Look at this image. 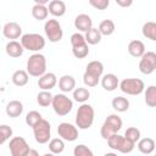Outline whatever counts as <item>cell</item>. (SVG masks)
<instances>
[{
	"label": "cell",
	"mask_w": 156,
	"mask_h": 156,
	"mask_svg": "<svg viewBox=\"0 0 156 156\" xmlns=\"http://www.w3.org/2000/svg\"><path fill=\"white\" fill-rule=\"evenodd\" d=\"M84 39H85L88 45H96V44H99L101 41V34L98 30V28L91 27L88 32H85Z\"/></svg>",
	"instance_id": "28"
},
{
	"label": "cell",
	"mask_w": 156,
	"mask_h": 156,
	"mask_svg": "<svg viewBox=\"0 0 156 156\" xmlns=\"http://www.w3.org/2000/svg\"><path fill=\"white\" fill-rule=\"evenodd\" d=\"M44 32L50 43H58L63 37V30L60 22L55 18L46 20L44 23Z\"/></svg>",
	"instance_id": "10"
},
{
	"label": "cell",
	"mask_w": 156,
	"mask_h": 156,
	"mask_svg": "<svg viewBox=\"0 0 156 156\" xmlns=\"http://www.w3.org/2000/svg\"><path fill=\"white\" fill-rule=\"evenodd\" d=\"M49 150L51 154L57 155L65 150V141L60 138H54L49 141Z\"/></svg>",
	"instance_id": "34"
},
{
	"label": "cell",
	"mask_w": 156,
	"mask_h": 156,
	"mask_svg": "<svg viewBox=\"0 0 156 156\" xmlns=\"http://www.w3.org/2000/svg\"><path fill=\"white\" fill-rule=\"evenodd\" d=\"M156 69V54L154 51H145L139 61V71L143 74H151Z\"/></svg>",
	"instance_id": "13"
},
{
	"label": "cell",
	"mask_w": 156,
	"mask_h": 156,
	"mask_svg": "<svg viewBox=\"0 0 156 156\" xmlns=\"http://www.w3.org/2000/svg\"><path fill=\"white\" fill-rule=\"evenodd\" d=\"M48 11L54 17H61L66 13V4L62 0H52L49 2Z\"/></svg>",
	"instance_id": "21"
},
{
	"label": "cell",
	"mask_w": 156,
	"mask_h": 156,
	"mask_svg": "<svg viewBox=\"0 0 156 156\" xmlns=\"http://www.w3.org/2000/svg\"><path fill=\"white\" fill-rule=\"evenodd\" d=\"M5 111H6V115L11 118L20 117L23 112V104L20 100H11L7 102Z\"/></svg>",
	"instance_id": "19"
},
{
	"label": "cell",
	"mask_w": 156,
	"mask_h": 156,
	"mask_svg": "<svg viewBox=\"0 0 156 156\" xmlns=\"http://www.w3.org/2000/svg\"><path fill=\"white\" fill-rule=\"evenodd\" d=\"M128 52L133 57H141L145 54V45L141 40L134 39L128 44Z\"/></svg>",
	"instance_id": "22"
},
{
	"label": "cell",
	"mask_w": 156,
	"mask_h": 156,
	"mask_svg": "<svg viewBox=\"0 0 156 156\" xmlns=\"http://www.w3.org/2000/svg\"><path fill=\"white\" fill-rule=\"evenodd\" d=\"M51 106L57 116H66L73 108V101L65 94H56L52 96Z\"/></svg>",
	"instance_id": "7"
},
{
	"label": "cell",
	"mask_w": 156,
	"mask_h": 156,
	"mask_svg": "<svg viewBox=\"0 0 156 156\" xmlns=\"http://www.w3.org/2000/svg\"><path fill=\"white\" fill-rule=\"evenodd\" d=\"M11 79H12V83L16 87H24L28 83V80H29V76H28L27 71H24V69H17V71L13 72Z\"/></svg>",
	"instance_id": "25"
},
{
	"label": "cell",
	"mask_w": 156,
	"mask_h": 156,
	"mask_svg": "<svg viewBox=\"0 0 156 156\" xmlns=\"http://www.w3.org/2000/svg\"><path fill=\"white\" fill-rule=\"evenodd\" d=\"M58 88L62 93L73 91L76 89V79L69 74H65L58 79Z\"/></svg>",
	"instance_id": "23"
},
{
	"label": "cell",
	"mask_w": 156,
	"mask_h": 156,
	"mask_svg": "<svg viewBox=\"0 0 156 156\" xmlns=\"http://www.w3.org/2000/svg\"><path fill=\"white\" fill-rule=\"evenodd\" d=\"M52 94L50 91H46V90H41L40 93H38L37 95V102L39 106L41 107H48L49 105H51L52 102Z\"/></svg>",
	"instance_id": "33"
},
{
	"label": "cell",
	"mask_w": 156,
	"mask_h": 156,
	"mask_svg": "<svg viewBox=\"0 0 156 156\" xmlns=\"http://www.w3.org/2000/svg\"><path fill=\"white\" fill-rule=\"evenodd\" d=\"M1 30H2V28H1V26H0V32H1Z\"/></svg>",
	"instance_id": "45"
},
{
	"label": "cell",
	"mask_w": 156,
	"mask_h": 156,
	"mask_svg": "<svg viewBox=\"0 0 156 156\" xmlns=\"http://www.w3.org/2000/svg\"><path fill=\"white\" fill-rule=\"evenodd\" d=\"M104 156H117V154H115V152H106Z\"/></svg>",
	"instance_id": "43"
},
{
	"label": "cell",
	"mask_w": 156,
	"mask_h": 156,
	"mask_svg": "<svg viewBox=\"0 0 156 156\" xmlns=\"http://www.w3.org/2000/svg\"><path fill=\"white\" fill-rule=\"evenodd\" d=\"M48 15H49V11H48V7L46 6L34 4V6L32 7V16L37 21H44V20H46L48 18Z\"/></svg>",
	"instance_id": "31"
},
{
	"label": "cell",
	"mask_w": 156,
	"mask_h": 156,
	"mask_svg": "<svg viewBox=\"0 0 156 156\" xmlns=\"http://www.w3.org/2000/svg\"><path fill=\"white\" fill-rule=\"evenodd\" d=\"M43 156H55L54 154H51V152H46V154H44Z\"/></svg>",
	"instance_id": "44"
},
{
	"label": "cell",
	"mask_w": 156,
	"mask_h": 156,
	"mask_svg": "<svg viewBox=\"0 0 156 156\" xmlns=\"http://www.w3.org/2000/svg\"><path fill=\"white\" fill-rule=\"evenodd\" d=\"M112 107L117 112H126L129 108V100L123 96H116L112 100Z\"/></svg>",
	"instance_id": "29"
},
{
	"label": "cell",
	"mask_w": 156,
	"mask_h": 156,
	"mask_svg": "<svg viewBox=\"0 0 156 156\" xmlns=\"http://www.w3.org/2000/svg\"><path fill=\"white\" fill-rule=\"evenodd\" d=\"M122 124H123V122L118 115H115V113L108 115L101 126V129H100L101 136L105 140H107L111 135L117 134V132L122 128Z\"/></svg>",
	"instance_id": "5"
},
{
	"label": "cell",
	"mask_w": 156,
	"mask_h": 156,
	"mask_svg": "<svg viewBox=\"0 0 156 156\" xmlns=\"http://www.w3.org/2000/svg\"><path fill=\"white\" fill-rule=\"evenodd\" d=\"M73 155L74 156H94L93 151L84 144H78L73 149Z\"/></svg>",
	"instance_id": "38"
},
{
	"label": "cell",
	"mask_w": 156,
	"mask_h": 156,
	"mask_svg": "<svg viewBox=\"0 0 156 156\" xmlns=\"http://www.w3.org/2000/svg\"><path fill=\"white\" fill-rule=\"evenodd\" d=\"M107 144L112 150L119 151L122 154H129L134 150L135 144L132 143L130 140H128L124 135H119V134H113L107 139Z\"/></svg>",
	"instance_id": "6"
},
{
	"label": "cell",
	"mask_w": 156,
	"mask_h": 156,
	"mask_svg": "<svg viewBox=\"0 0 156 156\" xmlns=\"http://www.w3.org/2000/svg\"><path fill=\"white\" fill-rule=\"evenodd\" d=\"M89 98H90V91L87 88H79L78 87V88H76L73 90V99L77 102L85 104Z\"/></svg>",
	"instance_id": "32"
},
{
	"label": "cell",
	"mask_w": 156,
	"mask_h": 156,
	"mask_svg": "<svg viewBox=\"0 0 156 156\" xmlns=\"http://www.w3.org/2000/svg\"><path fill=\"white\" fill-rule=\"evenodd\" d=\"M48 2H49V0H35L37 5H43V6H45Z\"/></svg>",
	"instance_id": "42"
},
{
	"label": "cell",
	"mask_w": 156,
	"mask_h": 156,
	"mask_svg": "<svg viewBox=\"0 0 156 156\" xmlns=\"http://www.w3.org/2000/svg\"><path fill=\"white\" fill-rule=\"evenodd\" d=\"M41 118H43L41 115H40L38 111L33 110V111H29V112L26 115V123H27L28 127H32V128H33Z\"/></svg>",
	"instance_id": "36"
},
{
	"label": "cell",
	"mask_w": 156,
	"mask_h": 156,
	"mask_svg": "<svg viewBox=\"0 0 156 156\" xmlns=\"http://www.w3.org/2000/svg\"><path fill=\"white\" fill-rule=\"evenodd\" d=\"M124 136L128 139V140H130L132 143H138L139 141V139H140V136H141V133H140V130L136 128V127H129V128H127V130L124 132Z\"/></svg>",
	"instance_id": "35"
},
{
	"label": "cell",
	"mask_w": 156,
	"mask_h": 156,
	"mask_svg": "<svg viewBox=\"0 0 156 156\" xmlns=\"http://www.w3.org/2000/svg\"><path fill=\"white\" fill-rule=\"evenodd\" d=\"M89 5L96 10H105L108 7L110 1L108 0H89Z\"/></svg>",
	"instance_id": "39"
},
{
	"label": "cell",
	"mask_w": 156,
	"mask_h": 156,
	"mask_svg": "<svg viewBox=\"0 0 156 156\" xmlns=\"http://www.w3.org/2000/svg\"><path fill=\"white\" fill-rule=\"evenodd\" d=\"M141 33L146 39H150L151 41L156 40V23L152 21L145 22L141 28Z\"/></svg>",
	"instance_id": "26"
},
{
	"label": "cell",
	"mask_w": 156,
	"mask_h": 156,
	"mask_svg": "<svg viewBox=\"0 0 156 156\" xmlns=\"http://www.w3.org/2000/svg\"><path fill=\"white\" fill-rule=\"evenodd\" d=\"M56 84H57V77L52 72H46L38 79V87L41 90L50 91L52 88H55Z\"/></svg>",
	"instance_id": "16"
},
{
	"label": "cell",
	"mask_w": 156,
	"mask_h": 156,
	"mask_svg": "<svg viewBox=\"0 0 156 156\" xmlns=\"http://www.w3.org/2000/svg\"><path fill=\"white\" fill-rule=\"evenodd\" d=\"M115 29H116V26H115V22L112 20H104V21L100 22V24L98 27V30L100 32L101 37L102 35L108 37V35L113 34Z\"/></svg>",
	"instance_id": "27"
},
{
	"label": "cell",
	"mask_w": 156,
	"mask_h": 156,
	"mask_svg": "<svg viewBox=\"0 0 156 156\" xmlns=\"http://www.w3.org/2000/svg\"><path fill=\"white\" fill-rule=\"evenodd\" d=\"M9 150L11 152V156H26L30 147L24 138L22 136H13L10 139L9 143Z\"/></svg>",
	"instance_id": "12"
},
{
	"label": "cell",
	"mask_w": 156,
	"mask_h": 156,
	"mask_svg": "<svg viewBox=\"0 0 156 156\" xmlns=\"http://www.w3.org/2000/svg\"><path fill=\"white\" fill-rule=\"evenodd\" d=\"M72 54L76 58H84L89 55V46L84 39V35L80 33H73L71 35Z\"/></svg>",
	"instance_id": "8"
},
{
	"label": "cell",
	"mask_w": 156,
	"mask_h": 156,
	"mask_svg": "<svg viewBox=\"0 0 156 156\" xmlns=\"http://www.w3.org/2000/svg\"><path fill=\"white\" fill-rule=\"evenodd\" d=\"M12 136V128L7 124H0V145Z\"/></svg>",
	"instance_id": "37"
},
{
	"label": "cell",
	"mask_w": 156,
	"mask_h": 156,
	"mask_svg": "<svg viewBox=\"0 0 156 156\" xmlns=\"http://www.w3.org/2000/svg\"><path fill=\"white\" fill-rule=\"evenodd\" d=\"M74 27L76 29H78L79 32H88L91 27H93V21L91 17L87 13H79L76 18H74Z\"/></svg>",
	"instance_id": "17"
},
{
	"label": "cell",
	"mask_w": 156,
	"mask_h": 156,
	"mask_svg": "<svg viewBox=\"0 0 156 156\" xmlns=\"http://www.w3.org/2000/svg\"><path fill=\"white\" fill-rule=\"evenodd\" d=\"M27 73L28 76L38 78L46 73V57L40 52L30 55L27 60Z\"/></svg>",
	"instance_id": "3"
},
{
	"label": "cell",
	"mask_w": 156,
	"mask_h": 156,
	"mask_svg": "<svg viewBox=\"0 0 156 156\" xmlns=\"http://www.w3.org/2000/svg\"><path fill=\"white\" fill-rule=\"evenodd\" d=\"M5 51H6V54L10 57L17 58V57H20V56L23 55L24 49L22 48V45H21L20 41H17V40H10L6 44V46H5Z\"/></svg>",
	"instance_id": "20"
},
{
	"label": "cell",
	"mask_w": 156,
	"mask_h": 156,
	"mask_svg": "<svg viewBox=\"0 0 156 156\" xmlns=\"http://www.w3.org/2000/svg\"><path fill=\"white\" fill-rule=\"evenodd\" d=\"M102 73H104V65L101 61H98V60H94V61H90L87 67H85V71H84V74H83V82L87 87L89 88H93V87H96L102 77Z\"/></svg>",
	"instance_id": "1"
},
{
	"label": "cell",
	"mask_w": 156,
	"mask_h": 156,
	"mask_svg": "<svg viewBox=\"0 0 156 156\" xmlns=\"http://www.w3.org/2000/svg\"><path fill=\"white\" fill-rule=\"evenodd\" d=\"M101 87L106 90V91H113L118 88V84H119V80H118V77L113 73H107V74H104L101 77Z\"/></svg>",
	"instance_id": "18"
},
{
	"label": "cell",
	"mask_w": 156,
	"mask_h": 156,
	"mask_svg": "<svg viewBox=\"0 0 156 156\" xmlns=\"http://www.w3.org/2000/svg\"><path fill=\"white\" fill-rule=\"evenodd\" d=\"M118 88L127 95H140L145 90V84L139 78H126L119 82Z\"/></svg>",
	"instance_id": "9"
},
{
	"label": "cell",
	"mask_w": 156,
	"mask_h": 156,
	"mask_svg": "<svg viewBox=\"0 0 156 156\" xmlns=\"http://www.w3.org/2000/svg\"><path fill=\"white\" fill-rule=\"evenodd\" d=\"M33 133H34V139L39 144H46L49 143L51 138V126L49 121L41 118L34 127H33Z\"/></svg>",
	"instance_id": "11"
},
{
	"label": "cell",
	"mask_w": 156,
	"mask_h": 156,
	"mask_svg": "<svg viewBox=\"0 0 156 156\" xmlns=\"http://www.w3.org/2000/svg\"><path fill=\"white\" fill-rule=\"evenodd\" d=\"M95 111L91 105L82 104L76 113V126L79 129H89L94 123Z\"/></svg>",
	"instance_id": "2"
},
{
	"label": "cell",
	"mask_w": 156,
	"mask_h": 156,
	"mask_svg": "<svg viewBox=\"0 0 156 156\" xmlns=\"http://www.w3.org/2000/svg\"><path fill=\"white\" fill-rule=\"evenodd\" d=\"M21 45L24 50L28 51H33L39 52L41 49H44L45 46V39L41 34L38 33H26L21 37Z\"/></svg>",
	"instance_id": "4"
},
{
	"label": "cell",
	"mask_w": 156,
	"mask_h": 156,
	"mask_svg": "<svg viewBox=\"0 0 156 156\" xmlns=\"http://www.w3.org/2000/svg\"><path fill=\"white\" fill-rule=\"evenodd\" d=\"M1 32H2L4 37L10 40H15V39H18L20 37H22V27L16 22H7L2 27Z\"/></svg>",
	"instance_id": "15"
},
{
	"label": "cell",
	"mask_w": 156,
	"mask_h": 156,
	"mask_svg": "<svg viewBox=\"0 0 156 156\" xmlns=\"http://www.w3.org/2000/svg\"><path fill=\"white\" fill-rule=\"evenodd\" d=\"M116 4L121 7H129L133 4V1L132 0H116Z\"/></svg>",
	"instance_id": "40"
},
{
	"label": "cell",
	"mask_w": 156,
	"mask_h": 156,
	"mask_svg": "<svg viewBox=\"0 0 156 156\" xmlns=\"http://www.w3.org/2000/svg\"><path fill=\"white\" fill-rule=\"evenodd\" d=\"M26 156H39V152H38L35 149H30L29 152H28Z\"/></svg>",
	"instance_id": "41"
},
{
	"label": "cell",
	"mask_w": 156,
	"mask_h": 156,
	"mask_svg": "<svg viewBox=\"0 0 156 156\" xmlns=\"http://www.w3.org/2000/svg\"><path fill=\"white\" fill-rule=\"evenodd\" d=\"M57 134L60 139L63 141H74L78 139V129L76 126L68 123V122H62L57 127Z\"/></svg>",
	"instance_id": "14"
},
{
	"label": "cell",
	"mask_w": 156,
	"mask_h": 156,
	"mask_svg": "<svg viewBox=\"0 0 156 156\" xmlns=\"http://www.w3.org/2000/svg\"><path fill=\"white\" fill-rule=\"evenodd\" d=\"M144 100L145 104L149 107H155L156 106V87L155 85H149L146 90L144 91Z\"/></svg>",
	"instance_id": "30"
},
{
	"label": "cell",
	"mask_w": 156,
	"mask_h": 156,
	"mask_svg": "<svg viewBox=\"0 0 156 156\" xmlns=\"http://www.w3.org/2000/svg\"><path fill=\"white\" fill-rule=\"evenodd\" d=\"M138 150L141 154L150 155L155 150V140L152 138H143L138 141Z\"/></svg>",
	"instance_id": "24"
}]
</instances>
